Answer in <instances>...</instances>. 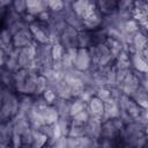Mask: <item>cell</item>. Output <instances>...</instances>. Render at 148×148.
I'll use <instances>...</instances> for the list:
<instances>
[{
  "instance_id": "obj_22",
  "label": "cell",
  "mask_w": 148,
  "mask_h": 148,
  "mask_svg": "<svg viewBox=\"0 0 148 148\" xmlns=\"http://www.w3.org/2000/svg\"><path fill=\"white\" fill-rule=\"evenodd\" d=\"M96 5H97L98 10L103 14V16H105V15H109V14H111V13L117 10L118 1H114V0H99V1H96Z\"/></svg>"
},
{
  "instance_id": "obj_3",
  "label": "cell",
  "mask_w": 148,
  "mask_h": 148,
  "mask_svg": "<svg viewBox=\"0 0 148 148\" xmlns=\"http://www.w3.org/2000/svg\"><path fill=\"white\" fill-rule=\"evenodd\" d=\"M52 62V44H38L36 53V65L39 68L51 67Z\"/></svg>"
},
{
  "instance_id": "obj_44",
  "label": "cell",
  "mask_w": 148,
  "mask_h": 148,
  "mask_svg": "<svg viewBox=\"0 0 148 148\" xmlns=\"http://www.w3.org/2000/svg\"><path fill=\"white\" fill-rule=\"evenodd\" d=\"M21 136H22V143H23V146H30L31 147V143H32V128L29 130V131H27Z\"/></svg>"
},
{
  "instance_id": "obj_15",
  "label": "cell",
  "mask_w": 148,
  "mask_h": 148,
  "mask_svg": "<svg viewBox=\"0 0 148 148\" xmlns=\"http://www.w3.org/2000/svg\"><path fill=\"white\" fill-rule=\"evenodd\" d=\"M130 60L132 69L136 73L145 74L148 72V61L145 59L141 52H132L130 53Z\"/></svg>"
},
{
  "instance_id": "obj_7",
  "label": "cell",
  "mask_w": 148,
  "mask_h": 148,
  "mask_svg": "<svg viewBox=\"0 0 148 148\" xmlns=\"http://www.w3.org/2000/svg\"><path fill=\"white\" fill-rule=\"evenodd\" d=\"M119 88H120L123 95H126L128 97H132L135 94V91L140 88V80H139L138 74L134 71H132L126 76V79L121 82V84L119 86Z\"/></svg>"
},
{
  "instance_id": "obj_43",
  "label": "cell",
  "mask_w": 148,
  "mask_h": 148,
  "mask_svg": "<svg viewBox=\"0 0 148 148\" xmlns=\"http://www.w3.org/2000/svg\"><path fill=\"white\" fill-rule=\"evenodd\" d=\"M12 148H22L23 147V143H22V136L17 133H13V136H12Z\"/></svg>"
},
{
  "instance_id": "obj_6",
  "label": "cell",
  "mask_w": 148,
  "mask_h": 148,
  "mask_svg": "<svg viewBox=\"0 0 148 148\" xmlns=\"http://www.w3.org/2000/svg\"><path fill=\"white\" fill-rule=\"evenodd\" d=\"M103 14L98 10L97 8V5L96 7L92 8V10L86 16L83 17V25H84V30L87 31H95L99 28H102V24H103Z\"/></svg>"
},
{
  "instance_id": "obj_9",
  "label": "cell",
  "mask_w": 148,
  "mask_h": 148,
  "mask_svg": "<svg viewBox=\"0 0 148 148\" xmlns=\"http://www.w3.org/2000/svg\"><path fill=\"white\" fill-rule=\"evenodd\" d=\"M92 66V60L89 53L88 49H79L76 58L74 60V67L75 69L80 72H87L91 68Z\"/></svg>"
},
{
  "instance_id": "obj_31",
  "label": "cell",
  "mask_w": 148,
  "mask_h": 148,
  "mask_svg": "<svg viewBox=\"0 0 148 148\" xmlns=\"http://www.w3.org/2000/svg\"><path fill=\"white\" fill-rule=\"evenodd\" d=\"M89 119H90V114H89L88 110L86 109L84 111L80 112L79 114H76V116L72 117V125H76V126H84Z\"/></svg>"
},
{
  "instance_id": "obj_39",
  "label": "cell",
  "mask_w": 148,
  "mask_h": 148,
  "mask_svg": "<svg viewBox=\"0 0 148 148\" xmlns=\"http://www.w3.org/2000/svg\"><path fill=\"white\" fill-rule=\"evenodd\" d=\"M96 97H98L99 99H102L103 102H106L108 99H110L112 97V94H111V89L108 88V87H102L99 89H97L96 94H95Z\"/></svg>"
},
{
  "instance_id": "obj_1",
  "label": "cell",
  "mask_w": 148,
  "mask_h": 148,
  "mask_svg": "<svg viewBox=\"0 0 148 148\" xmlns=\"http://www.w3.org/2000/svg\"><path fill=\"white\" fill-rule=\"evenodd\" d=\"M0 101H1V108H0L1 123L12 120L20 112V96L14 94L12 89L2 86Z\"/></svg>"
},
{
  "instance_id": "obj_26",
  "label": "cell",
  "mask_w": 148,
  "mask_h": 148,
  "mask_svg": "<svg viewBox=\"0 0 148 148\" xmlns=\"http://www.w3.org/2000/svg\"><path fill=\"white\" fill-rule=\"evenodd\" d=\"M141 109H148V91L143 90L141 87L135 91V94L131 97Z\"/></svg>"
},
{
  "instance_id": "obj_49",
  "label": "cell",
  "mask_w": 148,
  "mask_h": 148,
  "mask_svg": "<svg viewBox=\"0 0 148 148\" xmlns=\"http://www.w3.org/2000/svg\"><path fill=\"white\" fill-rule=\"evenodd\" d=\"M22 148H31V147H30V146H23Z\"/></svg>"
},
{
  "instance_id": "obj_40",
  "label": "cell",
  "mask_w": 148,
  "mask_h": 148,
  "mask_svg": "<svg viewBox=\"0 0 148 148\" xmlns=\"http://www.w3.org/2000/svg\"><path fill=\"white\" fill-rule=\"evenodd\" d=\"M117 9L118 10H133L134 9V1H128V0L118 1Z\"/></svg>"
},
{
  "instance_id": "obj_25",
  "label": "cell",
  "mask_w": 148,
  "mask_h": 148,
  "mask_svg": "<svg viewBox=\"0 0 148 148\" xmlns=\"http://www.w3.org/2000/svg\"><path fill=\"white\" fill-rule=\"evenodd\" d=\"M71 102L72 101H67V99H61V98H58L53 106L56 108V110L58 111L59 116L60 117H71L69 114V111H71Z\"/></svg>"
},
{
  "instance_id": "obj_20",
  "label": "cell",
  "mask_w": 148,
  "mask_h": 148,
  "mask_svg": "<svg viewBox=\"0 0 148 148\" xmlns=\"http://www.w3.org/2000/svg\"><path fill=\"white\" fill-rule=\"evenodd\" d=\"M40 114H42V118L43 120L45 121V124L47 125H52V124H56L60 116L58 113V111L56 110V108L53 105H46L45 108H43L40 111Z\"/></svg>"
},
{
  "instance_id": "obj_14",
  "label": "cell",
  "mask_w": 148,
  "mask_h": 148,
  "mask_svg": "<svg viewBox=\"0 0 148 148\" xmlns=\"http://www.w3.org/2000/svg\"><path fill=\"white\" fill-rule=\"evenodd\" d=\"M101 128H102V120L99 118L90 117V119L84 125L86 136H88L92 140L99 141L101 140Z\"/></svg>"
},
{
  "instance_id": "obj_38",
  "label": "cell",
  "mask_w": 148,
  "mask_h": 148,
  "mask_svg": "<svg viewBox=\"0 0 148 148\" xmlns=\"http://www.w3.org/2000/svg\"><path fill=\"white\" fill-rule=\"evenodd\" d=\"M42 97H43V99L47 103V105H53L54 102L58 99L57 94H56L54 90L51 89V88H47V89L44 91V94L42 95Z\"/></svg>"
},
{
  "instance_id": "obj_35",
  "label": "cell",
  "mask_w": 148,
  "mask_h": 148,
  "mask_svg": "<svg viewBox=\"0 0 148 148\" xmlns=\"http://www.w3.org/2000/svg\"><path fill=\"white\" fill-rule=\"evenodd\" d=\"M69 138H74V139H80V138H83L86 136V130H84V126H76V125H72L71 128H69V132H68V135Z\"/></svg>"
},
{
  "instance_id": "obj_4",
  "label": "cell",
  "mask_w": 148,
  "mask_h": 148,
  "mask_svg": "<svg viewBox=\"0 0 148 148\" xmlns=\"http://www.w3.org/2000/svg\"><path fill=\"white\" fill-rule=\"evenodd\" d=\"M29 29L34 36V40L37 44H51L46 23H42L36 20L34 23L29 25Z\"/></svg>"
},
{
  "instance_id": "obj_42",
  "label": "cell",
  "mask_w": 148,
  "mask_h": 148,
  "mask_svg": "<svg viewBox=\"0 0 148 148\" xmlns=\"http://www.w3.org/2000/svg\"><path fill=\"white\" fill-rule=\"evenodd\" d=\"M39 131H40L43 134H45V135L47 136V139H54L53 124H52V125H47V124H45V125H43V126L39 128Z\"/></svg>"
},
{
  "instance_id": "obj_8",
  "label": "cell",
  "mask_w": 148,
  "mask_h": 148,
  "mask_svg": "<svg viewBox=\"0 0 148 148\" xmlns=\"http://www.w3.org/2000/svg\"><path fill=\"white\" fill-rule=\"evenodd\" d=\"M77 37H79V31L75 30L74 28L67 25L61 36H60V44L66 49H74V47H77L79 49V45H77Z\"/></svg>"
},
{
  "instance_id": "obj_47",
  "label": "cell",
  "mask_w": 148,
  "mask_h": 148,
  "mask_svg": "<svg viewBox=\"0 0 148 148\" xmlns=\"http://www.w3.org/2000/svg\"><path fill=\"white\" fill-rule=\"evenodd\" d=\"M145 133H146V135L148 136V125H146V127H145Z\"/></svg>"
},
{
  "instance_id": "obj_50",
  "label": "cell",
  "mask_w": 148,
  "mask_h": 148,
  "mask_svg": "<svg viewBox=\"0 0 148 148\" xmlns=\"http://www.w3.org/2000/svg\"><path fill=\"white\" fill-rule=\"evenodd\" d=\"M45 148H50V147H45Z\"/></svg>"
},
{
  "instance_id": "obj_16",
  "label": "cell",
  "mask_w": 148,
  "mask_h": 148,
  "mask_svg": "<svg viewBox=\"0 0 148 148\" xmlns=\"http://www.w3.org/2000/svg\"><path fill=\"white\" fill-rule=\"evenodd\" d=\"M96 7V1H88V0H79V1H72V9L75 14H77L80 17H86L92 8Z\"/></svg>"
},
{
  "instance_id": "obj_37",
  "label": "cell",
  "mask_w": 148,
  "mask_h": 148,
  "mask_svg": "<svg viewBox=\"0 0 148 148\" xmlns=\"http://www.w3.org/2000/svg\"><path fill=\"white\" fill-rule=\"evenodd\" d=\"M12 8L17 14L23 16L24 14H27V1L25 0H15V1H13Z\"/></svg>"
},
{
  "instance_id": "obj_30",
  "label": "cell",
  "mask_w": 148,
  "mask_h": 148,
  "mask_svg": "<svg viewBox=\"0 0 148 148\" xmlns=\"http://www.w3.org/2000/svg\"><path fill=\"white\" fill-rule=\"evenodd\" d=\"M1 82H2L3 87L14 90L13 89V87H14V73L1 67Z\"/></svg>"
},
{
  "instance_id": "obj_32",
  "label": "cell",
  "mask_w": 148,
  "mask_h": 148,
  "mask_svg": "<svg viewBox=\"0 0 148 148\" xmlns=\"http://www.w3.org/2000/svg\"><path fill=\"white\" fill-rule=\"evenodd\" d=\"M47 88H49L47 79L44 77L43 75H38L37 76V82H36V92H35L34 96H42Z\"/></svg>"
},
{
  "instance_id": "obj_17",
  "label": "cell",
  "mask_w": 148,
  "mask_h": 148,
  "mask_svg": "<svg viewBox=\"0 0 148 148\" xmlns=\"http://www.w3.org/2000/svg\"><path fill=\"white\" fill-rule=\"evenodd\" d=\"M12 123H13V128H14V132L22 135L24 134L27 131L31 130V126L29 124V120H28V117L25 113H22V112H18L13 119H12Z\"/></svg>"
},
{
  "instance_id": "obj_23",
  "label": "cell",
  "mask_w": 148,
  "mask_h": 148,
  "mask_svg": "<svg viewBox=\"0 0 148 148\" xmlns=\"http://www.w3.org/2000/svg\"><path fill=\"white\" fill-rule=\"evenodd\" d=\"M47 136L39 130H32V143L31 148H45L47 146Z\"/></svg>"
},
{
  "instance_id": "obj_5",
  "label": "cell",
  "mask_w": 148,
  "mask_h": 148,
  "mask_svg": "<svg viewBox=\"0 0 148 148\" xmlns=\"http://www.w3.org/2000/svg\"><path fill=\"white\" fill-rule=\"evenodd\" d=\"M119 106H120V112H125L128 116H131L134 120H136L139 118V116L141 114L142 109L128 96L126 95H121L118 99Z\"/></svg>"
},
{
  "instance_id": "obj_36",
  "label": "cell",
  "mask_w": 148,
  "mask_h": 148,
  "mask_svg": "<svg viewBox=\"0 0 148 148\" xmlns=\"http://www.w3.org/2000/svg\"><path fill=\"white\" fill-rule=\"evenodd\" d=\"M47 5H49V10L51 13H59L65 10V1L52 0V1H47Z\"/></svg>"
},
{
  "instance_id": "obj_46",
  "label": "cell",
  "mask_w": 148,
  "mask_h": 148,
  "mask_svg": "<svg viewBox=\"0 0 148 148\" xmlns=\"http://www.w3.org/2000/svg\"><path fill=\"white\" fill-rule=\"evenodd\" d=\"M54 72H65V68H64V65H62V61L61 60H57V61H53L52 62V66ZM66 73V72H65Z\"/></svg>"
},
{
  "instance_id": "obj_33",
  "label": "cell",
  "mask_w": 148,
  "mask_h": 148,
  "mask_svg": "<svg viewBox=\"0 0 148 148\" xmlns=\"http://www.w3.org/2000/svg\"><path fill=\"white\" fill-rule=\"evenodd\" d=\"M57 124L59 125L62 135L64 136H67L68 135V132H69V128L72 126V118L71 117H60L59 120L57 121Z\"/></svg>"
},
{
  "instance_id": "obj_21",
  "label": "cell",
  "mask_w": 148,
  "mask_h": 148,
  "mask_svg": "<svg viewBox=\"0 0 148 148\" xmlns=\"http://www.w3.org/2000/svg\"><path fill=\"white\" fill-rule=\"evenodd\" d=\"M27 117H28V120H29V124L31 126L32 130H39L43 125H45V121L43 120L42 118V114L39 111L35 110V109H31L30 111H28L27 113Z\"/></svg>"
},
{
  "instance_id": "obj_11",
  "label": "cell",
  "mask_w": 148,
  "mask_h": 148,
  "mask_svg": "<svg viewBox=\"0 0 148 148\" xmlns=\"http://www.w3.org/2000/svg\"><path fill=\"white\" fill-rule=\"evenodd\" d=\"M119 116H120V106H119L118 99L111 97L110 99L104 102V113L102 117V123L119 118Z\"/></svg>"
},
{
  "instance_id": "obj_29",
  "label": "cell",
  "mask_w": 148,
  "mask_h": 148,
  "mask_svg": "<svg viewBox=\"0 0 148 148\" xmlns=\"http://www.w3.org/2000/svg\"><path fill=\"white\" fill-rule=\"evenodd\" d=\"M22 18V16L20 15V14H17L12 7L10 8H8V10H7V13H6V15L3 16V23H5V28H8L9 25H12V24H14L15 22H17V21H20Z\"/></svg>"
},
{
  "instance_id": "obj_34",
  "label": "cell",
  "mask_w": 148,
  "mask_h": 148,
  "mask_svg": "<svg viewBox=\"0 0 148 148\" xmlns=\"http://www.w3.org/2000/svg\"><path fill=\"white\" fill-rule=\"evenodd\" d=\"M65 53H66V49L60 43L52 44V58H53V61L62 60Z\"/></svg>"
},
{
  "instance_id": "obj_19",
  "label": "cell",
  "mask_w": 148,
  "mask_h": 148,
  "mask_svg": "<svg viewBox=\"0 0 148 148\" xmlns=\"http://www.w3.org/2000/svg\"><path fill=\"white\" fill-rule=\"evenodd\" d=\"M49 10L47 1L43 0H27V14L37 17L43 12Z\"/></svg>"
},
{
  "instance_id": "obj_28",
  "label": "cell",
  "mask_w": 148,
  "mask_h": 148,
  "mask_svg": "<svg viewBox=\"0 0 148 148\" xmlns=\"http://www.w3.org/2000/svg\"><path fill=\"white\" fill-rule=\"evenodd\" d=\"M86 109H87V103H84L80 98L72 99V102H71V111H69L71 118L74 117V116H76V114H79L80 112L84 111Z\"/></svg>"
},
{
  "instance_id": "obj_18",
  "label": "cell",
  "mask_w": 148,
  "mask_h": 148,
  "mask_svg": "<svg viewBox=\"0 0 148 148\" xmlns=\"http://www.w3.org/2000/svg\"><path fill=\"white\" fill-rule=\"evenodd\" d=\"M87 110L92 118H99L102 120L103 113H104V102L99 99L98 97L94 96L87 104Z\"/></svg>"
},
{
  "instance_id": "obj_2",
  "label": "cell",
  "mask_w": 148,
  "mask_h": 148,
  "mask_svg": "<svg viewBox=\"0 0 148 148\" xmlns=\"http://www.w3.org/2000/svg\"><path fill=\"white\" fill-rule=\"evenodd\" d=\"M124 127H125V124L121 121L120 118L103 121L102 128H101V139L117 140L120 136V133Z\"/></svg>"
},
{
  "instance_id": "obj_12",
  "label": "cell",
  "mask_w": 148,
  "mask_h": 148,
  "mask_svg": "<svg viewBox=\"0 0 148 148\" xmlns=\"http://www.w3.org/2000/svg\"><path fill=\"white\" fill-rule=\"evenodd\" d=\"M147 46H148V34L143 30H140L133 36L132 42L128 45V51L130 53L142 52Z\"/></svg>"
},
{
  "instance_id": "obj_41",
  "label": "cell",
  "mask_w": 148,
  "mask_h": 148,
  "mask_svg": "<svg viewBox=\"0 0 148 148\" xmlns=\"http://www.w3.org/2000/svg\"><path fill=\"white\" fill-rule=\"evenodd\" d=\"M99 148H118V142H117V140L101 139L99 140Z\"/></svg>"
},
{
  "instance_id": "obj_45",
  "label": "cell",
  "mask_w": 148,
  "mask_h": 148,
  "mask_svg": "<svg viewBox=\"0 0 148 148\" xmlns=\"http://www.w3.org/2000/svg\"><path fill=\"white\" fill-rule=\"evenodd\" d=\"M36 18H37V21L47 24V23L50 22V20H51V12H50V10H45V12H43L42 14H39Z\"/></svg>"
},
{
  "instance_id": "obj_27",
  "label": "cell",
  "mask_w": 148,
  "mask_h": 148,
  "mask_svg": "<svg viewBox=\"0 0 148 148\" xmlns=\"http://www.w3.org/2000/svg\"><path fill=\"white\" fill-rule=\"evenodd\" d=\"M34 102H35V96L30 95H21L20 96V112L27 113L34 108Z\"/></svg>"
},
{
  "instance_id": "obj_24",
  "label": "cell",
  "mask_w": 148,
  "mask_h": 148,
  "mask_svg": "<svg viewBox=\"0 0 148 148\" xmlns=\"http://www.w3.org/2000/svg\"><path fill=\"white\" fill-rule=\"evenodd\" d=\"M77 45H79V49H89L90 46H92L94 40H92L91 32L87 30L80 31L77 37Z\"/></svg>"
},
{
  "instance_id": "obj_48",
  "label": "cell",
  "mask_w": 148,
  "mask_h": 148,
  "mask_svg": "<svg viewBox=\"0 0 148 148\" xmlns=\"http://www.w3.org/2000/svg\"><path fill=\"white\" fill-rule=\"evenodd\" d=\"M143 77H145V80H147V81H148V72L143 74Z\"/></svg>"
},
{
  "instance_id": "obj_13",
  "label": "cell",
  "mask_w": 148,
  "mask_h": 148,
  "mask_svg": "<svg viewBox=\"0 0 148 148\" xmlns=\"http://www.w3.org/2000/svg\"><path fill=\"white\" fill-rule=\"evenodd\" d=\"M34 40V36L30 31L29 28H25L23 30H21L20 32H17L16 35L13 36V45L16 49H23L29 46L30 44H32Z\"/></svg>"
},
{
  "instance_id": "obj_10",
  "label": "cell",
  "mask_w": 148,
  "mask_h": 148,
  "mask_svg": "<svg viewBox=\"0 0 148 148\" xmlns=\"http://www.w3.org/2000/svg\"><path fill=\"white\" fill-rule=\"evenodd\" d=\"M49 88L54 90V92L57 94L58 98L67 99V101L74 99L72 90H71L69 86L65 82V80L64 81H49Z\"/></svg>"
}]
</instances>
